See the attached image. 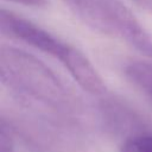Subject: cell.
Segmentation results:
<instances>
[{"label": "cell", "mask_w": 152, "mask_h": 152, "mask_svg": "<svg viewBox=\"0 0 152 152\" xmlns=\"http://www.w3.org/2000/svg\"><path fill=\"white\" fill-rule=\"evenodd\" d=\"M2 84L18 97L59 114L76 113L77 99L64 82L36 56L11 45L0 50Z\"/></svg>", "instance_id": "cell-1"}, {"label": "cell", "mask_w": 152, "mask_h": 152, "mask_svg": "<svg viewBox=\"0 0 152 152\" xmlns=\"http://www.w3.org/2000/svg\"><path fill=\"white\" fill-rule=\"evenodd\" d=\"M0 26L4 34L24 42L33 49L58 59L77 84L86 91L93 95L104 94L106 83L103 78L87 56L77 48L6 8H1Z\"/></svg>", "instance_id": "cell-2"}, {"label": "cell", "mask_w": 152, "mask_h": 152, "mask_svg": "<svg viewBox=\"0 0 152 152\" xmlns=\"http://www.w3.org/2000/svg\"><path fill=\"white\" fill-rule=\"evenodd\" d=\"M88 27L118 39L152 58V38L120 0H62Z\"/></svg>", "instance_id": "cell-3"}, {"label": "cell", "mask_w": 152, "mask_h": 152, "mask_svg": "<svg viewBox=\"0 0 152 152\" xmlns=\"http://www.w3.org/2000/svg\"><path fill=\"white\" fill-rule=\"evenodd\" d=\"M125 76L150 100H152V63L133 61L125 65Z\"/></svg>", "instance_id": "cell-4"}, {"label": "cell", "mask_w": 152, "mask_h": 152, "mask_svg": "<svg viewBox=\"0 0 152 152\" xmlns=\"http://www.w3.org/2000/svg\"><path fill=\"white\" fill-rule=\"evenodd\" d=\"M120 152H152V133H133L122 141Z\"/></svg>", "instance_id": "cell-5"}, {"label": "cell", "mask_w": 152, "mask_h": 152, "mask_svg": "<svg viewBox=\"0 0 152 152\" xmlns=\"http://www.w3.org/2000/svg\"><path fill=\"white\" fill-rule=\"evenodd\" d=\"M0 152H14L13 139L4 120L1 121V128H0Z\"/></svg>", "instance_id": "cell-6"}, {"label": "cell", "mask_w": 152, "mask_h": 152, "mask_svg": "<svg viewBox=\"0 0 152 152\" xmlns=\"http://www.w3.org/2000/svg\"><path fill=\"white\" fill-rule=\"evenodd\" d=\"M10 2H15L25 6H33V7H43L46 5V0H6Z\"/></svg>", "instance_id": "cell-7"}, {"label": "cell", "mask_w": 152, "mask_h": 152, "mask_svg": "<svg viewBox=\"0 0 152 152\" xmlns=\"http://www.w3.org/2000/svg\"><path fill=\"white\" fill-rule=\"evenodd\" d=\"M131 1H133L137 6H139L140 8H142L144 11H146L152 15V0H131Z\"/></svg>", "instance_id": "cell-8"}]
</instances>
